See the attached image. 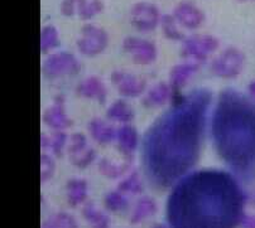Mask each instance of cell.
<instances>
[{
	"instance_id": "obj_1",
	"label": "cell",
	"mask_w": 255,
	"mask_h": 228,
	"mask_svg": "<svg viewBox=\"0 0 255 228\" xmlns=\"http://www.w3.org/2000/svg\"><path fill=\"white\" fill-rule=\"evenodd\" d=\"M212 92L196 88L176 93L172 105L145 131L141 166L148 183L164 190L174 187L197 164L204 144Z\"/></svg>"
},
{
	"instance_id": "obj_2",
	"label": "cell",
	"mask_w": 255,
	"mask_h": 228,
	"mask_svg": "<svg viewBox=\"0 0 255 228\" xmlns=\"http://www.w3.org/2000/svg\"><path fill=\"white\" fill-rule=\"evenodd\" d=\"M248 196L233 174L201 169L174 184L166 206L171 228H236Z\"/></svg>"
},
{
	"instance_id": "obj_3",
	"label": "cell",
	"mask_w": 255,
	"mask_h": 228,
	"mask_svg": "<svg viewBox=\"0 0 255 228\" xmlns=\"http://www.w3.org/2000/svg\"><path fill=\"white\" fill-rule=\"evenodd\" d=\"M215 150L236 179L255 182V101L234 88L217 98L211 119Z\"/></svg>"
},
{
	"instance_id": "obj_4",
	"label": "cell",
	"mask_w": 255,
	"mask_h": 228,
	"mask_svg": "<svg viewBox=\"0 0 255 228\" xmlns=\"http://www.w3.org/2000/svg\"><path fill=\"white\" fill-rule=\"evenodd\" d=\"M245 65V55L235 47H229L221 52L211 63V71L215 76L233 79L240 76Z\"/></svg>"
},
{
	"instance_id": "obj_5",
	"label": "cell",
	"mask_w": 255,
	"mask_h": 228,
	"mask_svg": "<svg viewBox=\"0 0 255 228\" xmlns=\"http://www.w3.org/2000/svg\"><path fill=\"white\" fill-rule=\"evenodd\" d=\"M80 62L71 52H58L51 55L42 65L46 78L54 79L63 76H74L80 72Z\"/></svg>"
},
{
	"instance_id": "obj_6",
	"label": "cell",
	"mask_w": 255,
	"mask_h": 228,
	"mask_svg": "<svg viewBox=\"0 0 255 228\" xmlns=\"http://www.w3.org/2000/svg\"><path fill=\"white\" fill-rule=\"evenodd\" d=\"M219 39L209 34H196L183 41L181 56L183 58H192L195 62L201 63L207 60L211 53L219 48Z\"/></svg>"
},
{
	"instance_id": "obj_7",
	"label": "cell",
	"mask_w": 255,
	"mask_h": 228,
	"mask_svg": "<svg viewBox=\"0 0 255 228\" xmlns=\"http://www.w3.org/2000/svg\"><path fill=\"white\" fill-rule=\"evenodd\" d=\"M109 44L108 33L94 24H86L81 29V37L77 39L76 46L81 55L95 57L105 51Z\"/></svg>"
},
{
	"instance_id": "obj_8",
	"label": "cell",
	"mask_w": 255,
	"mask_h": 228,
	"mask_svg": "<svg viewBox=\"0 0 255 228\" xmlns=\"http://www.w3.org/2000/svg\"><path fill=\"white\" fill-rule=\"evenodd\" d=\"M162 20L160 11L154 4L139 1L130 9V23L138 32L148 33L154 30Z\"/></svg>"
},
{
	"instance_id": "obj_9",
	"label": "cell",
	"mask_w": 255,
	"mask_h": 228,
	"mask_svg": "<svg viewBox=\"0 0 255 228\" xmlns=\"http://www.w3.org/2000/svg\"><path fill=\"white\" fill-rule=\"evenodd\" d=\"M123 48L131 56L134 62L140 66L152 65L157 60V47L148 39L138 38V37H127L123 41Z\"/></svg>"
},
{
	"instance_id": "obj_10",
	"label": "cell",
	"mask_w": 255,
	"mask_h": 228,
	"mask_svg": "<svg viewBox=\"0 0 255 228\" xmlns=\"http://www.w3.org/2000/svg\"><path fill=\"white\" fill-rule=\"evenodd\" d=\"M110 79L118 92L124 97H138L147 88V83L143 78L124 71H114Z\"/></svg>"
},
{
	"instance_id": "obj_11",
	"label": "cell",
	"mask_w": 255,
	"mask_h": 228,
	"mask_svg": "<svg viewBox=\"0 0 255 228\" xmlns=\"http://www.w3.org/2000/svg\"><path fill=\"white\" fill-rule=\"evenodd\" d=\"M172 15L174 16V19L178 24L187 28V29H196L205 20L204 11L197 8L192 1H181L174 8Z\"/></svg>"
},
{
	"instance_id": "obj_12",
	"label": "cell",
	"mask_w": 255,
	"mask_h": 228,
	"mask_svg": "<svg viewBox=\"0 0 255 228\" xmlns=\"http://www.w3.org/2000/svg\"><path fill=\"white\" fill-rule=\"evenodd\" d=\"M42 119H43L44 124L53 129L54 131H62L63 129H67L72 125V120L68 117L65 106H63L62 97L56 98V102L43 112Z\"/></svg>"
},
{
	"instance_id": "obj_13",
	"label": "cell",
	"mask_w": 255,
	"mask_h": 228,
	"mask_svg": "<svg viewBox=\"0 0 255 228\" xmlns=\"http://www.w3.org/2000/svg\"><path fill=\"white\" fill-rule=\"evenodd\" d=\"M75 91L80 97L95 100L100 105H104L106 102V97H108V90H106L105 84L99 77L95 76L87 77L84 81L80 82Z\"/></svg>"
},
{
	"instance_id": "obj_14",
	"label": "cell",
	"mask_w": 255,
	"mask_h": 228,
	"mask_svg": "<svg viewBox=\"0 0 255 228\" xmlns=\"http://www.w3.org/2000/svg\"><path fill=\"white\" fill-rule=\"evenodd\" d=\"M173 96L174 92L169 83L160 81L150 87L149 90L145 92L141 103H143L144 107H148V109H157V107L163 106L167 102L172 101Z\"/></svg>"
},
{
	"instance_id": "obj_15",
	"label": "cell",
	"mask_w": 255,
	"mask_h": 228,
	"mask_svg": "<svg viewBox=\"0 0 255 228\" xmlns=\"http://www.w3.org/2000/svg\"><path fill=\"white\" fill-rule=\"evenodd\" d=\"M200 63L186 62L181 65H176L169 72V86L172 87L174 95L179 93V91L187 84V82L192 78L193 75L198 71Z\"/></svg>"
},
{
	"instance_id": "obj_16",
	"label": "cell",
	"mask_w": 255,
	"mask_h": 228,
	"mask_svg": "<svg viewBox=\"0 0 255 228\" xmlns=\"http://www.w3.org/2000/svg\"><path fill=\"white\" fill-rule=\"evenodd\" d=\"M133 164V155H122V161L112 160V159H101L98 164V169L105 178L109 179H118L128 173Z\"/></svg>"
},
{
	"instance_id": "obj_17",
	"label": "cell",
	"mask_w": 255,
	"mask_h": 228,
	"mask_svg": "<svg viewBox=\"0 0 255 228\" xmlns=\"http://www.w3.org/2000/svg\"><path fill=\"white\" fill-rule=\"evenodd\" d=\"M117 144L122 155H133L139 144V135L135 128L129 124L117 129Z\"/></svg>"
},
{
	"instance_id": "obj_18",
	"label": "cell",
	"mask_w": 255,
	"mask_h": 228,
	"mask_svg": "<svg viewBox=\"0 0 255 228\" xmlns=\"http://www.w3.org/2000/svg\"><path fill=\"white\" fill-rule=\"evenodd\" d=\"M89 133L94 142L99 145H108L117 138V130L113 126L108 125L100 117H94L87 125Z\"/></svg>"
},
{
	"instance_id": "obj_19",
	"label": "cell",
	"mask_w": 255,
	"mask_h": 228,
	"mask_svg": "<svg viewBox=\"0 0 255 228\" xmlns=\"http://www.w3.org/2000/svg\"><path fill=\"white\" fill-rule=\"evenodd\" d=\"M89 184L85 179L72 178L66 184V201L68 206L75 208L82 203H86Z\"/></svg>"
},
{
	"instance_id": "obj_20",
	"label": "cell",
	"mask_w": 255,
	"mask_h": 228,
	"mask_svg": "<svg viewBox=\"0 0 255 228\" xmlns=\"http://www.w3.org/2000/svg\"><path fill=\"white\" fill-rule=\"evenodd\" d=\"M106 117L113 122L127 125L134 120V110L127 101L117 100L106 110Z\"/></svg>"
},
{
	"instance_id": "obj_21",
	"label": "cell",
	"mask_w": 255,
	"mask_h": 228,
	"mask_svg": "<svg viewBox=\"0 0 255 228\" xmlns=\"http://www.w3.org/2000/svg\"><path fill=\"white\" fill-rule=\"evenodd\" d=\"M157 211L158 206L152 197H141V198L138 199L135 207H134L133 213H131V225H138V223L143 222L144 220L153 217L157 213Z\"/></svg>"
},
{
	"instance_id": "obj_22",
	"label": "cell",
	"mask_w": 255,
	"mask_h": 228,
	"mask_svg": "<svg viewBox=\"0 0 255 228\" xmlns=\"http://www.w3.org/2000/svg\"><path fill=\"white\" fill-rule=\"evenodd\" d=\"M82 217L91 228H110V217L96 208L93 202H86L82 208Z\"/></svg>"
},
{
	"instance_id": "obj_23",
	"label": "cell",
	"mask_w": 255,
	"mask_h": 228,
	"mask_svg": "<svg viewBox=\"0 0 255 228\" xmlns=\"http://www.w3.org/2000/svg\"><path fill=\"white\" fill-rule=\"evenodd\" d=\"M104 206L108 211L114 213L124 212L129 208V201L119 190H112L104 197Z\"/></svg>"
},
{
	"instance_id": "obj_24",
	"label": "cell",
	"mask_w": 255,
	"mask_h": 228,
	"mask_svg": "<svg viewBox=\"0 0 255 228\" xmlns=\"http://www.w3.org/2000/svg\"><path fill=\"white\" fill-rule=\"evenodd\" d=\"M117 190L122 192L123 194H141L144 190V187L138 171H131L127 178H124L118 184Z\"/></svg>"
},
{
	"instance_id": "obj_25",
	"label": "cell",
	"mask_w": 255,
	"mask_h": 228,
	"mask_svg": "<svg viewBox=\"0 0 255 228\" xmlns=\"http://www.w3.org/2000/svg\"><path fill=\"white\" fill-rule=\"evenodd\" d=\"M60 46V37L53 25H46L41 30V52L46 55L52 48Z\"/></svg>"
},
{
	"instance_id": "obj_26",
	"label": "cell",
	"mask_w": 255,
	"mask_h": 228,
	"mask_svg": "<svg viewBox=\"0 0 255 228\" xmlns=\"http://www.w3.org/2000/svg\"><path fill=\"white\" fill-rule=\"evenodd\" d=\"M176 23L177 22L174 19V16L171 15V14L162 15L160 25H162L163 34L167 39H171V41H185V34L177 29Z\"/></svg>"
},
{
	"instance_id": "obj_27",
	"label": "cell",
	"mask_w": 255,
	"mask_h": 228,
	"mask_svg": "<svg viewBox=\"0 0 255 228\" xmlns=\"http://www.w3.org/2000/svg\"><path fill=\"white\" fill-rule=\"evenodd\" d=\"M104 9V3L101 0H86L81 6H80L77 15L81 18L82 20H89L96 15V14L101 13Z\"/></svg>"
},
{
	"instance_id": "obj_28",
	"label": "cell",
	"mask_w": 255,
	"mask_h": 228,
	"mask_svg": "<svg viewBox=\"0 0 255 228\" xmlns=\"http://www.w3.org/2000/svg\"><path fill=\"white\" fill-rule=\"evenodd\" d=\"M87 139L86 136L82 133H74L72 135L68 138L67 143V154L70 156H74V155L80 154L84 150H86L87 148Z\"/></svg>"
},
{
	"instance_id": "obj_29",
	"label": "cell",
	"mask_w": 255,
	"mask_h": 228,
	"mask_svg": "<svg viewBox=\"0 0 255 228\" xmlns=\"http://www.w3.org/2000/svg\"><path fill=\"white\" fill-rule=\"evenodd\" d=\"M96 159V152L93 149V148H87L86 150H84L80 154L74 155V156H70V160L71 163L74 164L76 168L79 169H85L87 168L89 165L95 161Z\"/></svg>"
},
{
	"instance_id": "obj_30",
	"label": "cell",
	"mask_w": 255,
	"mask_h": 228,
	"mask_svg": "<svg viewBox=\"0 0 255 228\" xmlns=\"http://www.w3.org/2000/svg\"><path fill=\"white\" fill-rule=\"evenodd\" d=\"M68 136L63 131H54L51 138V149L56 156L61 157L65 148H67Z\"/></svg>"
},
{
	"instance_id": "obj_31",
	"label": "cell",
	"mask_w": 255,
	"mask_h": 228,
	"mask_svg": "<svg viewBox=\"0 0 255 228\" xmlns=\"http://www.w3.org/2000/svg\"><path fill=\"white\" fill-rule=\"evenodd\" d=\"M54 170H56V164H54V160L49 156L46 152H42L41 154V183L44 184V183L48 182L52 178V175L54 174Z\"/></svg>"
},
{
	"instance_id": "obj_32",
	"label": "cell",
	"mask_w": 255,
	"mask_h": 228,
	"mask_svg": "<svg viewBox=\"0 0 255 228\" xmlns=\"http://www.w3.org/2000/svg\"><path fill=\"white\" fill-rule=\"evenodd\" d=\"M52 221L54 222V225L57 226V228H79V223L75 220L74 216H71L70 213H56Z\"/></svg>"
},
{
	"instance_id": "obj_33",
	"label": "cell",
	"mask_w": 255,
	"mask_h": 228,
	"mask_svg": "<svg viewBox=\"0 0 255 228\" xmlns=\"http://www.w3.org/2000/svg\"><path fill=\"white\" fill-rule=\"evenodd\" d=\"M86 0H62L61 3V13L65 16H72L79 11L80 6Z\"/></svg>"
},
{
	"instance_id": "obj_34",
	"label": "cell",
	"mask_w": 255,
	"mask_h": 228,
	"mask_svg": "<svg viewBox=\"0 0 255 228\" xmlns=\"http://www.w3.org/2000/svg\"><path fill=\"white\" fill-rule=\"evenodd\" d=\"M240 227L242 228H255V215H248L244 213L240 222Z\"/></svg>"
},
{
	"instance_id": "obj_35",
	"label": "cell",
	"mask_w": 255,
	"mask_h": 228,
	"mask_svg": "<svg viewBox=\"0 0 255 228\" xmlns=\"http://www.w3.org/2000/svg\"><path fill=\"white\" fill-rule=\"evenodd\" d=\"M41 147H42V149L51 148V138H48V136H47L44 133L41 134Z\"/></svg>"
},
{
	"instance_id": "obj_36",
	"label": "cell",
	"mask_w": 255,
	"mask_h": 228,
	"mask_svg": "<svg viewBox=\"0 0 255 228\" xmlns=\"http://www.w3.org/2000/svg\"><path fill=\"white\" fill-rule=\"evenodd\" d=\"M248 92H249V96L255 101V81H252L248 86Z\"/></svg>"
},
{
	"instance_id": "obj_37",
	"label": "cell",
	"mask_w": 255,
	"mask_h": 228,
	"mask_svg": "<svg viewBox=\"0 0 255 228\" xmlns=\"http://www.w3.org/2000/svg\"><path fill=\"white\" fill-rule=\"evenodd\" d=\"M41 228H57V226L54 225L53 221L48 220V221H44V222L42 223V227Z\"/></svg>"
},
{
	"instance_id": "obj_38",
	"label": "cell",
	"mask_w": 255,
	"mask_h": 228,
	"mask_svg": "<svg viewBox=\"0 0 255 228\" xmlns=\"http://www.w3.org/2000/svg\"><path fill=\"white\" fill-rule=\"evenodd\" d=\"M153 228H171L168 225H164V223H158V225L153 226Z\"/></svg>"
},
{
	"instance_id": "obj_39",
	"label": "cell",
	"mask_w": 255,
	"mask_h": 228,
	"mask_svg": "<svg viewBox=\"0 0 255 228\" xmlns=\"http://www.w3.org/2000/svg\"><path fill=\"white\" fill-rule=\"evenodd\" d=\"M250 202H252V203L253 204H254V206H255V192L254 193H253V194H252V196H250Z\"/></svg>"
}]
</instances>
